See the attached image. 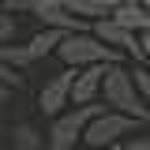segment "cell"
Here are the masks:
<instances>
[{
    "label": "cell",
    "mask_w": 150,
    "mask_h": 150,
    "mask_svg": "<svg viewBox=\"0 0 150 150\" xmlns=\"http://www.w3.org/2000/svg\"><path fill=\"white\" fill-rule=\"evenodd\" d=\"M98 101L105 109H112V112H124L131 120H139V124H150V109H146V101L139 98L135 83H131V68L128 64H105Z\"/></svg>",
    "instance_id": "obj_1"
},
{
    "label": "cell",
    "mask_w": 150,
    "mask_h": 150,
    "mask_svg": "<svg viewBox=\"0 0 150 150\" xmlns=\"http://www.w3.org/2000/svg\"><path fill=\"white\" fill-rule=\"evenodd\" d=\"M53 56L64 64V68H94V64H124V56L109 49V45H101L90 30H75V34H64L60 38V45L53 49Z\"/></svg>",
    "instance_id": "obj_2"
},
{
    "label": "cell",
    "mask_w": 150,
    "mask_h": 150,
    "mask_svg": "<svg viewBox=\"0 0 150 150\" xmlns=\"http://www.w3.org/2000/svg\"><path fill=\"white\" fill-rule=\"evenodd\" d=\"M146 128V124H139V120H131L124 112H112V109H101L94 112L90 120H86V128H83V150H101V146H120L128 135H139V131Z\"/></svg>",
    "instance_id": "obj_3"
},
{
    "label": "cell",
    "mask_w": 150,
    "mask_h": 150,
    "mask_svg": "<svg viewBox=\"0 0 150 150\" xmlns=\"http://www.w3.org/2000/svg\"><path fill=\"white\" fill-rule=\"evenodd\" d=\"M105 105L94 101V105H71V109L56 112L49 120V131H45V150H79L83 143V128L94 112H101Z\"/></svg>",
    "instance_id": "obj_4"
},
{
    "label": "cell",
    "mask_w": 150,
    "mask_h": 150,
    "mask_svg": "<svg viewBox=\"0 0 150 150\" xmlns=\"http://www.w3.org/2000/svg\"><path fill=\"white\" fill-rule=\"evenodd\" d=\"M101 45H109V49H116V53L124 56V60H131L135 68H143V53H139V41H135V34L131 30H124V26H116L109 15L105 19H94L90 26H86Z\"/></svg>",
    "instance_id": "obj_5"
},
{
    "label": "cell",
    "mask_w": 150,
    "mask_h": 150,
    "mask_svg": "<svg viewBox=\"0 0 150 150\" xmlns=\"http://www.w3.org/2000/svg\"><path fill=\"white\" fill-rule=\"evenodd\" d=\"M71 75H75L71 68H60L53 79H45V83H41V90H38V112H41V116H49V120H53L56 112L71 109V101H68Z\"/></svg>",
    "instance_id": "obj_6"
},
{
    "label": "cell",
    "mask_w": 150,
    "mask_h": 150,
    "mask_svg": "<svg viewBox=\"0 0 150 150\" xmlns=\"http://www.w3.org/2000/svg\"><path fill=\"white\" fill-rule=\"evenodd\" d=\"M101 75H105V64L79 68V71L71 75V90H68V101H71V105H94V101H98V90H101Z\"/></svg>",
    "instance_id": "obj_7"
},
{
    "label": "cell",
    "mask_w": 150,
    "mask_h": 150,
    "mask_svg": "<svg viewBox=\"0 0 150 150\" xmlns=\"http://www.w3.org/2000/svg\"><path fill=\"white\" fill-rule=\"evenodd\" d=\"M109 19L116 23V26L131 30V34H143V30H150V11L139 4V0H124V4H116V8L109 11Z\"/></svg>",
    "instance_id": "obj_8"
},
{
    "label": "cell",
    "mask_w": 150,
    "mask_h": 150,
    "mask_svg": "<svg viewBox=\"0 0 150 150\" xmlns=\"http://www.w3.org/2000/svg\"><path fill=\"white\" fill-rule=\"evenodd\" d=\"M11 150H45V131L34 120H19L11 128Z\"/></svg>",
    "instance_id": "obj_9"
},
{
    "label": "cell",
    "mask_w": 150,
    "mask_h": 150,
    "mask_svg": "<svg viewBox=\"0 0 150 150\" xmlns=\"http://www.w3.org/2000/svg\"><path fill=\"white\" fill-rule=\"evenodd\" d=\"M38 23L41 26H49V30H60V34H75V30H86L90 23H83V19H75L71 11H64V8H53V11H38Z\"/></svg>",
    "instance_id": "obj_10"
},
{
    "label": "cell",
    "mask_w": 150,
    "mask_h": 150,
    "mask_svg": "<svg viewBox=\"0 0 150 150\" xmlns=\"http://www.w3.org/2000/svg\"><path fill=\"white\" fill-rule=\"evenodd\" d=\"M60 30H49V26H41V30H38L34 38H30V41H26V53H30V60H45V56H53V49L56 45H60Z\"/></svg>",
    "instance_id": "obj_11"
},
{
    "label": "cell",
    "mask_w": 150,
    "mask_h": 150,
    "mask_svg": "<svg viewBox=\"0 0 150 150\" xmlns=\"http://www.w3.org/2000/svg\"><path fill=\"white\" fill-rule=\"evenodd\" d=\"M0 60H4L8 68H15L19 75L26 71V68H34V60H30V53H26V45H15V41L0 45Z\"/></svg>",
    "instance_id": "obj_12"
},
{
    "label": "cell",
    "mask_w": 150,
    "mask_h": 150,
    "mask_svg": "<svg viewBox=\"0 0 150 150\" xmlns=\"http://www.w3.org/2000/svg\"><path fill=\"white\" fill-rule=\"evenodd\" d=\"M15 38H19V15L0 11V45H8V41H15Z\"/></svg>",
    "instance_id": "obj_13"
},
{
    "label": "cell",
    "mask_w": 150,
    "mask_h": 150,
    "mask_svg": "<svg viewBox=\"0 0 150 150\" xmlns=\"http://www.w3.org/2000/svg\"><path fill=\"white\" fill-rule=\"evenodd\" d=\"M131 83H135L139 98L146 101V109H150V68H131Z\"/></svg>",
    "instance_id": "obj_14"
},
{
    "label": "cell",
    "mask_w": 150,
    "mask_h": 150,
    "mask_svg": "<svg viewBox=\"0 0 150 150\" xmlns=\"http://www.w3.org/2000/svg\"><path fill=\"white\" fill-rule=\"evenodd\" d=\"M23 83H26V79H23L15 68H8V64L0 60V86H8V90H23Z\"/></svg>",
    "instance_id": "obj_15"
},
{
    "label": "cell",
    "mask_w": 150,
    "mask_h": 150,
    "mask_svg": "<svg viewBox=\"0 0 150 150\" xmlns=\"http://www.w3.org/2000/svg\"><path fill=\"white\" fill-rule=\"evenodd\" d=\"M116 150H150V135H143V131H139V135H128Z\"/></svg>",
    "instance_id": "obj_16"
},
{
    "label": "cell",
    "mask_w": 150,
    "mask_h": 150,
    "mask_svg": "<svg viewBox=\"0 0 150 150\" xmlns=\"http://www.w3.org/2000/svg\"><path fill=\"white\" fill-rule=\"evenodd\" d=\"M0 11H8V15H30V0H4Z\"/></svg>",
    "instance_id": "obj_17"
},
{
    "label": "cell",
    "mask_w": 150,
    "mask_h": 150,
    "mask_svg": "<svg viewBox=\"0 0 150 150\" xmlns=\"http://www.w3.org/2000/svg\"><path fill=\"white\" fill-rule=\"evenodd\" d=\"M68 0H30V15H38V11H53V8H64Z\"/></svg>",
    "instance_id": "obj_18"
},
{
    "label": "cell",
    "mask_w": 150,
    "mask_h": 150,
    "mask_svg": "<svg viewBox=\"0 0 150 150\" xmlns=\"http://www.w3.org/2000/svg\"><path fill=\"white\" fill-rule=\"evenodd\" d=\"M135 41H139V53H143V68H150V30L135 34Z\"/></svg>",
    "instance_id": "obj_19"
},
{
    "label": "cell",
    "mask_w": 150,
    "mask_h": 150,
    "mask_svg": "<svg viewBox=\"0 0 150 150\" xmlns=\"http://www.w3.org/2000/svg\"><path fill=\"white\" fill-rule=\"evenodd\" d=\"M94 4H98L101 11H112V8H116V4H124V0H94Z\"/></svg>",
    "instance_id": "obj_20"
},
{
    "label": "cell",
    "mask_w": 150,
    "mask_h": 150,
    "mask_svg": "<svg viewBox=\"0 0 150 150\" xmlns=\"http://www.w3.org/2000/svg\"><path fill=\"white\" fill-rule=\"evenodd\" d=\"M11 94H15V90H8V86H0V109L8 105V98H11Z\"/></svg>",
    "instance_id": "obj_21"
},
{
    "label": "cell",
    "mask_w": 150,
    "mask_h": 150,
    "mask_svg": "<svg viewBox=\"0 0 150 150\" xmlns=\"http://www.w3.org/2000/svg\"><path fill=\"white\" fill-rule=\"evenodd\" d=\"M139 4H143V8H146V4H150V0H139Z\"/></svg>",
    "instance_id": "obj_22"
},
{
    "label": "cell",
    "mask_w": 150,
    "mask_h": 150,
    "mask_svg": "<svg viewBox=\"0 0 150 150\" xmlns=\"http://www.w3.org/2000/svg\"><path fill=\"white\" fill-rule=\"evenodd\" d=\"M101 150H116V146H101Z\"/></svg>",
    "instance_id": "obj_23"
},
{
    "label": "cell",
    "mask_w": 150,
    "mask_h": 150,
    "mask_svg": "<svg viewBox=\"0 0 150 150\" xmlns=\"http://www.w3.org/2000/svg\"><path fill=\"white\" fill-rule=\"evenodd\" d=\"M146 11H150V4H146Z\"/></svg>",
    "instance_id": "obj_24"
},
{
    "label": "cell",
    "mask_w": 150,
    "mask_h": 150,
    "mask_svg": "<svg viewBox=\"0 0 150 150\" xmlns=\"http://www.w3.org/2000/svg\"><path fill=\"white\" fill-rule=\"evenodd\" d=\"M0 4H4V0H0Z\"/></svg>",
    "instance_id": "obj_25"
},
{
    "label": "cell",
    "mask_w": 150,
    "mask_h": 150,
    "mask_svg": "<svg viewBox=\"0 0 150 150\" xmlns=\"http://www.w3.org/2000/svg\"><path fill=\"white\" fill-rule=\"evenodd\" d=\"M79 150H83V146H79Z\"/></svg>",
    "instance_id": "obj_26"
}]
</instances>
